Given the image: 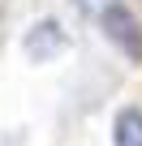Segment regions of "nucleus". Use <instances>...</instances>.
<instances>
[{
    "instance_id": "obj_1",
    "label": "nucleus",
    "mask_w": 142,
    "mask_h": 146,
    "mask_svg": "<svg viewBox=\"0 0 142 146\" xmlns=\"http://www.w3.org/2000/svg\"><path fill=\"white\" fill-rule=\"evenodd\" d=\"M99 26H103L108 43H112V47H121V56H125V60L142 64V22L133 17V9H125L121 0H116V5H103Z\"/></svg>"
},
{
    "instance_id": "obj_2",
    "label": "nucleus",
    "mask_w": 142,
    "mask_h": 146,
    "mask_svg": "<svg viewBox=\"0 0 142 146\" xmlns=\"http://www.w3.org/2000/svg\"><path fill=\"white\" fill-rule=\"evenodd\" d=\"M65 30H60V22L56 17H43V22H35L30 30H26V39H22V47H26V56L30 60H52V56H60L65 52Z\"/></svg>"
},
{
    "instance_id": "obj_3",
    "label": "nucleus",
    "mask_w": 142,
    "mask_h": 146,
    "mask_svg": "<svg viewBox=\"0 0 142 146\" xmlns=\"http://www.w3.org/2000/svg\"><path fill=\"white\" fill-rule=\"evenodd\" d=\"M112 146H142V108H121L112 120Z\"/></svg>"
},
{
    "instance_id": "obj_4",
    "label": "nucleus",
    "mask_w": 142,
    "mask_h": 146,
    "mask_svg": "<svg viewBox=\"0 0 142 146\" xmlns=\"http://www.w3.org/2000/svg\"><path fill=\"white\" fill-rule=\"evenodd\" d=\"M103 5H116V0H103Z\"/></svg>"
}]
</instances>
